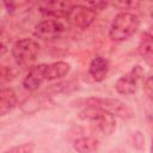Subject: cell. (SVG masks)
I'll return each mask as SVG.
<instances>
[{
  "label": "cell",
  "instance_id": "ffe728a7",
  "mask_svg": "<svg viewBox=\"0 0 153 153\" xmlns=\"http://www.w3.org/2000/svg\"><path fill=\"white\" fill-rule=\"evenodd\" d=\"M6 51H7V48H6L5 43H4V42L0 39V57H1V56H2V55L6 53Z\"/></svg>",
  "mask_w": 153,
  "mask_h": 153
},
{
  "label": "cell",
  "instance_id": "3957f363",
  "mask_svg": "<svg viewBox=\"0 0 153 153\" xmlns=\"http://www.w3.org/2000/svg\"><path fill=\"white\" fill-rule=\"evenodd\" d=\"M86 106L88 108H96L99 110H103L110 115L118 116L121 118H130L133 117L131 109L123 102L118 99H111V98H88L86 102Z\"/></svg>",
  "mask_w": 153,
  "mask_h": 153
},
{
  "label": "cell",
  "instance_id": "5bb4252c",
  "mask_svg": "<svg viewBox=\"0 0 153 153\" xmlns=\"http://www.w3.org/2000/svg\"><path fill=\"white\" fill-rule=\"evenodd\" d=\"M137 50H139V54L147 62H151L153 56V42H152V35L149 32H145L142 35Z\"/></svg>",
  "mask_w": 153,
  "mask_h": 153
},
{
  "label": "cell",
  "instance_id": "7a4b0ae2",
  "mask_svg": "<svg viewBox=\"0 0 153 153\" xmlns=\"http://www.w3.org/2000/svg\"><path fill=\"white\" fill-rule=\"evenodd\" d=\"M39 51V44L32 38H23L17 41L12 47V56L17 65L22 67L31 66Z\"/></svg>",
  "mask_w": 153,
  "mask_h": 153
},
{
  "label": "cell",
  "instance_id": "9c48e42d",
  "mask_svg": "<svg viewBox=\"0 0 153 153\" xmlns=\"http://www.w3.org/2000/svg\"><path fill=\"white\" fill-rule=\"evenodd\" d=\"M44 66L45 63L36 65L30 68L29 73L23 80V86L29 91L37 90L44 81Z\"/></svg>",
  "mask_w": 153,
  "mask_h": 153
},
{
  "label": "cell",
  "instance_id": "4fadbf2b",
  "mask_svg": "<svg viewBox=\"0 0 153 153\" xmlns=\"http://www.w3.org/2000/svg\"><path fill=\"white\" fill-rule=\"evenodd\" d=\"M78 153H94L98 149V140L93 136H80L73 143Z\"/></svg>",
  "mask_w": 153,
  "mask_h": 153
},
{
  "label": "cell",
  "instance_id": "d6986e66",
  "mask_svg": "<svg viewBox=\"0 0 153 153\" xmlns=\"http://www.w3.org/2000/svg\"><path fill=\"white\" fill-rule=\"evenodd\" d=\"M143 91L146 92L148 98H152V78L148 76L143 82Z\"/></svg>",
  "mask_w": 153,
  "mask_h": 153
},
{
  "label": "cell",
  "instance_id": "6da1fadb",
  "mask_svg": "<svg viewBox=\"0 0 153 153\" xmlns=\"http://www.w3.org/2000/svg\"><path fill=\"white\" fill-rule=\"evenodd\" d=\"M140 19L131 12H120L111 23L109 36L115 42H123L131 37L139 29Z\"/></svg>",
  "mask_w": 153,
  "mask_h": 153
},
{
  "label": "cell",
  "instance_id": "2e32d148",
  "mask_svg": "<svg viewBox=\"0 0 153 153\" xmlns=\"http://www.w3.org/2000/svg\"><path fill=\"white\" fill-rule=\"evenodd\" d=\"M32 148H33V146L31 143H24V145L16 146V147L11 148L6 153H32Z\"/></svg>",
  "mask_w": 153,
  "mask_h": 153
},
{
  "label": "cell",
  "instance_id": "277c9868",
  "mask_svg": "<svg viewBox=\"0 0 153 153\" xmlns=\"http://www.w3.org/2000/svg\"><path fill=\"white\" fill-rule=\"evenodd\" d=\"M80 118L92 123V126L97 130H99L102 134H111L114 131V129L116 128L115 117L112 115H110L103 110L96 109V108L86 106V109L80 112Z\"/></svg>",
  "mask_w": 153,
  "mask_h": 153
},
{
  "label": "cell",
  "instance_id": "7c38bea8",
  "mask_svg": "<svg viewBox=\"0 0 153 153\" xmlns=\"http://www.w3.org/2000/svg\"><path fill=\"white\" fill-rule=\"evenodd\" d=\"M17 104V94L10 87H0V117L8 114Z\"/></svg>",
  "mask_w": 153,
  "mask_h": 153
},
{
  "label": "cell",
  "instance_id": "5b68a950",
  "mask_svg": "<svg viewBox=\"0 0 153 153\" xmlns=\"http://www.w3.org/2000/svg\"><path fill=\"white\" fill-rule=\"evenodd\" d=\"M143 75H145V72L141 66L133 67L128 73L123 74L116 81V85H115L116 91L124 96L134 94L139 88V84L143 80Z\"/></svg>",
  "mask_w": 153,
  "mask_h": 153
},
{
  "label": "cell",
  "instance_id": "ba28073f",
  "mask_svg": "<svg viewBox=\"0 0 153 153\" xmlns=\"http://www.w3.org/2000/svg\"><path fill=\"white\" fill-rule=\"evenodd\" d=\"M73 5L74 4L69 1H47L39 5V11L42 14L50 18H66Z\"/></svg>",
  "mask_w": 153,
  "mask_h": 153
},
{
  "label": "cell",
  "instance_id": "8992f818",
  "mask_svg": "<svg viewBox=\"0 0 153 153\" xmlns=\"http://www.w3.org/2000/svg\"><path fill=\"white\" fill-rule=\"evenodd\" d=\"M97 12L86 5H73L66 17L69 23L79 29H87L96 19Z\"/></svg>",
  "mask_w": 153,
  "mask_h": 153
},
{
  "label": "cell",
  "instance_id": "e0dca14e",
  "mask_svg": "<svg viewBox=\"0 0 153 153\" xmlns=\"http://www.w3.org/2000/svg\"><path fill=\"white\" fill-rule=\"evenodd\" d=\"M140 4L137 1H118V2H114V6L120 7V10H133L135 7H137Z\"/></svg>",
  "mask_w": 153,
  "mask_h": 153
},
{
  "label": "cell",
  "instance_id": "8fae6325",
  "mask_svg": "<svg viewBox=\"0 0 153 153\" xmlns=\"http://www.w3.org/2000/svg\"><path fill=\"white\" fill-rule=\"evenodd\" d=\"M71 69L69 63L65 61H57L44 66V80H56L66 76Z\"/></svg>",
  "mask_w": 153,
  "mask_h": 153
},
{
  "label": "cell",
  "instance_id": "30bf717a",
  "mask_svg": "<svg viewBox=\"0 0 153 153\" xmlns=\"http://www.w3.org/2000/svg\"><path fill=\"white\" fill-rule=\"evenodd\" d=\"M109 72V62L103 56H96L88 67V74L94 81H103Z\"/></svg>",
  "mask_w": 153,
  "mask_h": 153
},
{
  "label": "cell",
  "instance_id": "9a60e30c",
  "mask_svg": "<svg viewBox=\"0 0 153 153\" xmlns=\"http://www.w3.org/2000/svg\"><path fill=\"white\" fill-rule=\"evenodd\" d=\"M4 5L6 6L8 12L17 13L19 10L30 6V2H27V1H10V2H4Z\"/></svg>",
  "mask_w": 153,
  "mask_h": 153
},
{
  "label": "cell",
  "instance_id": "ac0fdd59",
  "mask_svg": "<svg viewBox=\"0 0 153 153\" xmlns=\"http://www.w3.org/2000/svg\"><path fill=\"white\" fill-rule=\"evenodd\" d=\"M10 79H11V69L6 66L0 65V84H4Z\"/></svg>",
  "mask_w": 153,
  "mask_h": 153
},
{
  "label": "cell",
  "instance_id": "52a82bcc",
  "mask_svg": "<svg viewBox=\"0 0 153 153\" xmlns=\"http://www.w3.org/2000/svg\"><path fill=\"white\" fill-rule=\"evenodd\" d=\"M65 31V25L57 19H45L39 22L35 26L33 35L44 41H51L59 38Z\"/></svg>",
  "mask_w": 153,
  "mask_h": 153
}]
</instances>
